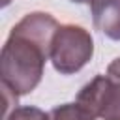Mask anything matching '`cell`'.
I'll list each match as a JSON object with an SVG mask.
<instances>
[{"instance_id":"6da1fadb","label":"cell","mask_w":120,"mask_h":120,"mask_svg":"<svg viewBox=\"0 0 120 120\" xmlns=\"http://www.w3.org/2000/svg\"><path fill=\"white\" fill-rule=\"evenodd\" d=\"M58 26L51 13L32 11L11 28L0 54L2 86L24 96L39 84Z\"/></svg>"},{"instance_id":"7a4b0ae2","label":"cell","mask_w":120,"mask_h":120,"mask_svg":"<svg viewBox=\"0 0 120 120\" xmlns=\"http://www.w3.org/2000/svg\"><path fill=\"white\" fill-rule=\"evenodd\" d=\"M94 54V39L88 30L77 24H60L51 41L49 60L62 75L81 71Z\"/></svg>"},{"instance_id":"3957f363","label":"cell","mask_w":120,"mask_h":120,"mask_svg":"<svg viewBox=\"0 0 120 120\" xmlns=\"http://www.w3.org/2000/svg\"><path fill=\"white\" fill-rule=\"evenodd\" d=\"M77 103L86 107L96 118L120 120V58H114L107 75H98L77 94Z\"/></svg>"},{"instance_id":"277c9868","label":"cell","mask_w":120,"mask_h":120,"mask_svg":"<svg viewBox=\"0 0 120 120\" xmlns=\"http://www.w3.org/2000/svg\"><path fill=\"white\" fill-rule=\"evenodd\" d=\"M94 26L109 39L120 41V0H92Z\"/></svg>"},{"instance_id":"5b68a950","label":"cell","mask_w":120,"mask_h":120,"mask_svg":"<svg viewBox=\"0 0 120 120\" xmlns=\"http://www.w3.org/2000/svg\"><path fill=\"white\" fill-rule=\"evenodd\" d=\"M51 120H96V116L81 103H64L49 112Z\"/></svg>"},{"instance_id":"8992f818","label":"cell","mask_w":120,"mask_h":120,"mask_svg":"<svg viewBox=\"0 0 120 120\" xmlns=\"http://www.w3.org/2000/svg\"><path fill=\"white\" fill-rule=\"evenodd\" d=\"M4 120H51V116H49V112H45L38 107L24 105V107H15Z\"/></svg>"},{"instance_id":"52a82bcc","label":"cell","mask_w":120,"mask_h":120,"mask_svg":"<svg viewBox=\"0 0 120 120\" xmlns=\"http://www.w3.org/2000/svg\"><path fill=\"white\" fill-rule=\"evenodd\" d=\"M69 2H75V4H90L92 0H69Z\"/></svg>"},{"instance_id":"ba28073f","label":"cell","mask_w":120,"mask_h":120,"mask_svg":"<svg viewBox=\"0 0 120 120\" xmlns=\"http://www.w3.org/2000/svg\"><path fill=\"white\" fill-rule=\"evenodd\" d=\"M9 2H11V0H2V6H8Z\"/></svg>"}]
</instances>
